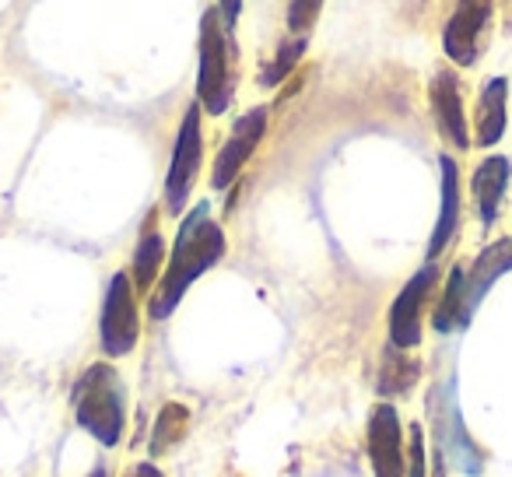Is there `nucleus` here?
Masks as SVG:
<instances>
[{"mask_svg": "<svg viewBox=\"0 0 512 477\" xmlns=\"http://www.w3.org/2000/svg\"><path fill=\"white\" fill-rule=\"evenodd\" d=\"M320 11H323V0H292V4H288V29H292L295 36H309V29L316 25Z\"/></svg>", "mask_w": 512, "mask_h": 477, "instance_id": "412c9836", "label": "nucleus"}, {"mask_svg": "<svg viewBox=\"0 0 512 477\" xmlns=\"http://www.w3.org/2000/svg\"><path fill=\"white\" fill-rule=\"evenodd\" d=\"M88 477H109V470H106V463H95V470Z\"/></svg>", "mask_w": 512, "mask_h": 477, "instance_id": "393cba45", "label": "nucleus"}, {"mask_svg": "<svg viewBox=\"0 0 512 477\" xmlns=\"http://www.w3.org/2000/svg\"><path fill=\"white\" fill-rule=\"evenodd\" d=\"M418 376H421L418 358H411L407 351L390 344V351H386V358H383V369H379V393H383V397H407L411 386L418 383Z\"/></svg>", "mask_w": 512, "mask_h": 477, "instance_id": "a211bd4d", "label": "nucleus"}, {"mask_svg": "<svg viewBox=\"0 0 512 477\" xmlns=\"http://www.w3.org/2000/svg\"><path fill=\"white\" fill-rule=\"evenodd\" d=\"M439 169H442V207L432 239H428V260H435L453 243L456 225H460V172H456V162L449 155L439 158Z\"/></svg>", "mask_w": 512, "mask_h": 477, "instance_id": "f8f14e48", "label": "nucleus"}, {"mask_svg": "<svg viewBox=\"0 0 512 477\" xmlns=\"http://www.w3.org/2000/svg\"><path fill=\"white\" fill-rule=\"evenodd\" d=\"M141 341V309L130 271H116L102 295L99 316V348L106 358H127Z\"/></svg>", "mask_w": 512, "mask_h": 477, "instance_id": "20e7f679", "label": "nucleus"}, {"mask_svg": "<svg viewBox=\"0 0 512 477\" xmlns=\"http://www.w3.org/2000/svg\"><path fill=\"white\" fill-rule=\"evenodd\" d=\"M491 0H456L453 18L446 22L442 32V50L453 64L470 67L477 60V46H481V32L488 22Z\"/></svg>", "mask_w": 512, "mask_h": 477, "instance_id": "1a4fd4ad", "label": "nucleus"}, {"mask_svg": "<svg viewBox=\"0 0 512 477\" xmlns=\"http://www.w3.org/2000/svg\"><path fill=\"white\" fill-rule=\"evenodd\" d=\"M509 158L502 155H491L477 165L474 179H470V190H474V204H477V214H481L484 225L498 218V207H502V197H505V186H509Z\"/></svg>", "mask_w": 512, "mask_h": 477, "instance_id": "ddd939ff", "label": "nucleus"}, {"mask_svg": "<svg viewBox=\"0 0 512 477\" xmlns=\"http://www.w3.org/2000/svg\"><path fill=\"white\" fill-rule=\"evenodd\" d=\"M204 109L200 102H193L186 109L183 123H179V134H176V148H172V162L169 172H165V211L169 214H183L186 204L193 197V183L200 176V162H204Z\"/></svg>", "mask_w": 512, "mask_h": 477, "instance_id": "39448f33", "label": "nucleus"}, {"mask_svg": "<svg viewBox=\"0 0 512 477\" xmlns=\"http://www.w3.org/2000/svg\"><path fill=\"white\" fill-rule=\"evenodd\" d=\"M505 99H509V81L491 78L484 81L481 99H477V144L491 148V144L502 141L505 134Z\"/></svg>", "mask_w": 512, "mask_h": 477, "instance_id": "dca6fc26", "label": "nucleus"}, {"mask_svg": "<svg viewBox=\"0 0 512 477\" xmlns=\"http://www.w3.org/2000/svg\"><path fill=\"white\" fill-rule=\"evenodd\" d=\"M439 442H442V456L456 463L463 474H481V449L470 442L467 428L460 421V411H456L453 393L446 390V411L439 414Z\"/></svg>", "mask_w": 512, "mask_h": 477, "instance_id": "9b49d317", "label": "nucleus"}, {"mask_svg": "<svg viewBox=\"0 0 512 477\" xmlns=\"http://www.w3.org/2000/svg\"><path fill=\"white\" fill-rule=\"evenodd\" d=\"M306 50H309V36H295L292 43L281 46V50L264 64V71H260V88H278L281 81L299 67V60L306 57Z\"/></svg>", "mask_w": 512, "mask_h": 477, "instance_id": "aec40b11", "label": "nucleus"}, {"mask_svg": "<svg viewBox=\"0 0 512 477\" xmlns=\"http://www.w3.org/2000/svg\"><path fill=\"white\" fill-rule=\"evenodd\" d=\"M74 421L99 446L116 449L127 435V386L109 362H95L74 383Z\"/></svg>", "mask_w": 512, "mask_h": 477, "instance_id": "f03ea898", "label": "nucleus"}, {"mask_svg": "<svg viewBox=\"0 0 512 477\" xmlns=\"http://www.w3.org/2000/svg\"><path fill=\"white\" fill-rule=\"evenodd\" d=\"M470 320V306H467V271L463 267H453L446 281V292H442V302L432 313V327L439 334H453V330L467 327Z\"/></svg>", "mask_w": 512, "mask_h": 477, "instance_id": "f3484780", "label": "nucleus"}, {"mask_svg": "<svg viewBox=\"0 0 512 477\" xmlns=\"http://www.w3.org/2000/svg\"><path fill=\"white\" fill-rule=\"evenodd\" d=\"M369 460L376 477H407L404 428L393 404H376L369 414Z\"/></svg>", "mask_w": 512, "mask_h": 477, "instance_id": "6e6552de", "label": "nucleus"}, {"mask_svg": "<svg viewBox=\"0 0 512 477\" xmlns=\"http://www.w3.org/2000/svg\"><path fill=\"white\" fill-rule=\"evenodd\" d=\"M505 271H512V239H498V243H491L488 250L474 260V267H470V274H467L470 313H474L477 302L484 299V292H488V288L495 285Z\"/></svg>", "mask_w": 512, "mask_h": 477, "instance_id": "2eb2a0df", "label": "nucleus"}, {"mask_svg": "<svg viewBox=\"0 0 512 477\" xmlns=\"http://www.w3.org/2000/svg\"><path fill=\"white\" fill-rule=\"evenodd\" d=\"M428 102H432V116L439 134L446 137L453 148L467 151L470 148V134H467V116H463V95H460V81L453 71H439L428 85Z\"/></svg>", "mask_w": 512, "mask_h": 477, "instance_id": "9d476101", "label": "nucleus"}, {"mask_svg": "<svg viewBox=\"0 0 512 477\" xmlns=\"http://www.w3.org/2000/svg\"><path fill=\"white\" fill-rule=\"evenodd\" d=\"M228 250L225 228L218 221H211V204H197L183 218L176 232V243H172V257L165 274L158 278L155 292H151L148 313L155 323L169 320L176 313V306L183 302V295L190 292L193 281H200Z\"/></svg>", "mask_w": 512, "mask_h": 477, "instance_id": "f257e3e1", "label": "nucleus"}, {"mask_svg": "<svg viewBox=\"0 0 512 477\" xmlns=\"http://www.w3.org/2000/svg\"><path fill=\"white\" fill-rule=\"evenodd\" d=\"M225 18L218 8L200 18V74L197 102L207 116H221L232 106V50H228Z\"/></svg>", "mask_w": 512, "mask_h": 477, "instance_id": "7ed1b4c3", "label": "nucleus"}, {"mask_svg": "<svg viewBox=\"0 0 512 477\" xmlns=\"http://www.w3.org/2000/svg\"><path fill=\"white\" fill-rule=\"evenodd\" d=\"M425 432L421 425L411 428V446H407V477H425Z\"/></svg>", "mask_w": 512, "mask_h": 477, "instance_id": "4be33fe9", "label": "nucleus"}, {"mask_svg": "<svg viewBox=\"0 0 512 477\" xmlns=\"http://www.w3.org/2000/svg\"><path fill=\"white\" fill-rule=\"evenodd\" d=\"M186 425H190V411L183 404H165L162 414H158L155 428H151V456H165L169 449H176L186 435Z\"/></svg>", "mask_w": 512, "mask_h": 477, "instance_id": "6ab92c4d", "label": "nucleus"}, {"mask_svg": "<svg viewBox=\"0 0 512 477\" xmlns=\"http://www.w3.org/2000/svg\"><path fill=\"white\" fill-rule=\"evenodd\" d=\"M218 11L228 29H235V22H239V15H242V0H218Z\"/></svg>", "mask_w": 512, "mask_h": 477, "instance_id": "5701e85b", "label": "nucleus"}, {"mask_svg": "<svg viewBox=\"0 0 512 477\" xmlns=\"http://www.w3.org/2000/svg\"><path fill=\"white\" fill-rule=\"evenodd\" d=\"M123 477H165V474L158 470L155 460H141V463H134V467H127V474Z\"/></svg>", "mask_w": 512, "mask_h": 477, "instance_id": "b1692460", "label": "nucleus"}, {"mask_svg": "<svg viewBox=\"0 0 512 477\" xmlns=\"http://www.w3.org/2000/svg\"><path fill=\"white\" fill-rule=\"evenodd\" d=\"M162 264H165V235L155 228V214L148 218L144 225L141 239H137V250H134V264H130V281H134L137 295L151 292L162 278Z\"/></svg>", "mask_w": 512, "mask_h": 477, "instance_id": "4468645a", "label": "nucleus"}, {"mask_svg": "<svg viewBox=\"0 0 512 477\" xmlns=\"http://www.w3.org/2000/svg\"><path fill=\"white\" fill-rule=\"evenodd\" d=\"M264 134H267V109L264 106L249 109V113H242L239 120H235V127L228 130V141L221 144L218 158H214L211 190H228V186L239 179V172L246 169L253 151L260 148Z\"/></svg>", "mask_w": 512, "mask_h": 477, "instance_id": "423d86ee", "label": "nucleus"}, {"mask_svg": "<svg viewBox=\"0 0 512 477\" xmlns=\"http://www.w3.org/2000/svg\"><path fill=\"white\" fill-rule=\"evenodd\" d=\"M435 281H439V271L435 264L421 267L404 288L400 295L393 299L390 306V344L400 351H411L421 344V316H425V306H428V295H432Z\"/></svg>", "mask_w": 512, "mask_h": 477, "instance_id": "0eeeda50", "label": "nucleus"}]
</instances>
